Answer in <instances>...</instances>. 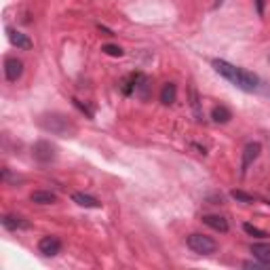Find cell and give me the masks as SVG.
Returning a JSON list of instances; mask_svg holds the SVG:
<instances>
[{
	"mask_svg": "<svg viewBox=\"0 0 270 270\" xmlns=\"http://www.w3.org/2000/svg\"><path fill=\"white\" fill-rule=\"evenodd\" d=\"M211 66L219 76H224L226 81H230L234 87H238L245 93H253L259 85V78L253 72H247V70H243V68H236L232 64H228L226 59H211Z\"/></svg>",
	"mask_w": 270,
	"mask_h": 270,
	"instance_id": "6da1fadb",
	"label": "cell"
},
{
	"mask_svg": "<svg viewBox=\"0 0 270 270\" xmlns=\"http://www.w3.org/2000/svg\"><path fill=\"white\" fill-rule=\"evenodd\" d=\"M38 127L43 129L47 133H53V135H59V137H74L76 135V125L70 121V118L62 112H47V114H41L36 118Z\"/></svg>",
	"mask_w": 270,
	"mask_h": 270,
	"instance_id": "7a4b0ae2",
	"label": "cell"
},
{
	"mask_svg": "<svg viewBox=\"0 0 270 270\" xmlns=\"http://www.w3.org/2000/svg\"><path fill=\"white\" fill-rule=\"evenodd\" d=\"M186 243H188V247L192 249L194 253H198V255H211V253L217 251V243L213 241V238H211V236H205V234H198V232L190 234V236L186 238Z\"/></svg>",
	"mask_w": 270,
	"mask_h": 270,
	"instance_id": "3957f363",
	"label": "cell"
},
{
	"mask_svg": "<svg viewBox=\"0 0 270 270\" xmlns=\"http://www.w3.org/2000/svg\"><path fill=\"white\" fill-rule=\"evenodd\" d=\"M32 156L36 158L38 163H53L55 158H57V148L51 144V142H47V139H41V142H36L32 146Z\"/></svg>",
	"mask_w": 270,
	"mask_h": 270,
	"instance_id": "277c9868",
	"label": "cell"
},
{
	"mask_svg": "<svg viewBox=\"0 0 270 270\" xmlns=\"http://www.w3.org/2000/svg\"><path fill=\"white\" fill-rule=\"evenodd\" d=\"M5 76L9 83H17L24 76V62L17 57H5Z\"/></svg>",
	"mask_w": 270,
	"mask_h": 270,
	"instance_id": "5b68a950",
	"label": "cell"
},
{
	"mask_svg": "<svg viewBox=\"0 0 270 270\" xmlns=\"http://www.w3.org/2000/svg\"><path fill=\"white\" fill-rule=\"evenodd\" d=\"M38 251H41L43 255H47V257H55L59 251H62V241H59L57 236L47 234V236H43L41 241H38Z\"/></svg>",
	"mask_w": 270,
	"mask_h": 270,
	"instance_id": "8992f818",
	"label": "cell"
},
{
	"mask_svg": "<svg viewBox=\"0 0 270 270\" xmlns=\"http://www.w3.org/2000/svg\"><path fill=\"white\" fill-rule=\"evenodd\" d=\"M259 152H262V144H259V142H249L245 146V150H243V163H241V173L243 175L247 173L249 165H251L255 158L259 156Z\"/></svg>",
	"mask_w": 270,
	"mask_h": 270,
	"instance_id": "52a82bcc",
	"label": "cell"
},
{
	"mask_svg": "<svg viewBox=\"0 0 270 270\" xmlns=\"http://www.w3.org/2000/svg\"><path fill=\"white\" fill-rule=\"evenodd\" d=\"M7 36H9V41H11V45L17 47V49H24V51L32 49V41L28 38V34L19 32V30H15V28H9L7 26Z\"/></svg>",
	"mask_w": 270,
	"mask_h": 270,
	"instance_id": "ba28073f",
	"label": "cell"
},
{
	"mask_svg": "<svg viewBox=\"0 0 270 270\" xmlns=\"http://www.w3.org/2000/svg\"><path fill=\"white\" fill-rule=\"evenodd\" d=\"M30 201L36 203V205H55L57 194L49 192V190H34V192L30 194Z\"/></svg>",
	"mask_w": 270,
	"mask_h": 270,
	"instance_id": "9c48e42d",
	"label": "cell"
},
{
	"mask_svg": "<svg viewBox=\"0 0 270 270\" xmlns=\"http://www.w3.org/2000/svg\"><path fill=\"white\" fill-rule=\"evenodd\" d=\"M203 224L213 228L215 232H228V219L222 215H203Z\"/></svg>",
	"mask_w": 270,
	"mask_h": 270,
	"instance_id": "30bf717a",
	"label": "cell"
},
{
	"mask_svg": "<svg viewBox=\"0 0 270 270\" xmlns=\"http://www.w3.org/2000/svg\"><path fill=\"white\" fill-rule=\"evenodd\" d=\"M251 255L262 264H270V245L268 243H253L251 245Z\"/></svg>",
	"mask_w": 270,
	"mask_h": 270,
	"instance_id": "8fae6325",
	"label": "cell"
},
{
	"mask_svg": "<svg viewBox=\"0 0 270 270\" xmlns=\"http://www.w3.org/2000/svg\"><path fill=\"white\" fill-rule=\"evenodd\" d=\"M72 201H74L76 205L85 207V209H99V207H102V203H99L97 198L89 196V194H83V192H74V194H72Z\"/></svg>",
	"mask_w": 270,
	"mask_h": 270,
	"instance_id": "7c38bea8",
	"label": "cell"
},
{
	"mask_svg": "<svg viewBox=\"0 0 270 270\" xmlns=\"http://www.w3.org/2000/svg\"><path fill=\"white\" fill-rule=\"evenodd\" d=\"M3 226L7 230H24V228H30V222H26L22 215H5Z\"/></svg>",
	"mask_w": 270,
	"mask_h": 270,
	"instance_id": "4fadbf2b",
	"label": "cell"
},
{
	"mask_svg": "<svg viewBox=\"0 0 270 270\" xmlns=\"http://www.w3.org/2000/svg\"><path fill=\"white\" fill-rule=\"evenodd\" d=\"M211 118L217 125H226V123H230V118H232V112H230L226 106H215L211 110Z\"/></svg>",
	"mask_w": 270,
	"mask_h": 270,
	"instance_id": "5bb4252c",
	"label": "cell"
},
{
	"mask_svg": "<svg viewBox=\"0 0 270 270\" xmlns=\"http://www.w3.org/2000/svg\"><path fill=\"white\" fill-rule=\"evenodd\" d=\"M175 99H177V87L173 83H167L161 91V102L165 106H171V104H175Z\"/></svg>",
	"mask_w": 270,
	"mask_h": 270,
	"instance_id": "9a60e30c",
	"label": "cell"
},
{
	"mask_svg": "<svg viewBox=\"0 0 270 270\" xmlns=\"http://www.w3.org/2000/svg\"><path fill=\"white\" fill-rule=\"evenodd\" d=\"M190 97H192V110H194V116H196V121L201 123V121H203V108H201V99H198V93H196V89H194V87L190 89Z\"/></svg>",
	"mask_w": 270,
	"mask_h": 270,
	"instance_id": "2e32d148",
	"label": "cell"
},
{
	"mask_svg": "<svg viewBox=\"0 0 270 270\" xmlns=\"http://www.w3.org/2000/svg\"><path fill=\"white\" fill-rule=\"evenodd\" d=\"M243 230H245V232H247L249 236H255V238H266V236H268L262 228H257V226L249 224V222H245V224H243Z\"/></svg>",
	"mask_w": 270,
	"mask_h": 270,
	"instance_id": "e0dca14e",
	"label": "cell"
},
{
	"mask_svg": "<svg viewBox=\"0 0 270 270\" xmlns=\"http://www.w3.org/2000/svg\"><path fill=\"white\" fill-rule=\"evenodd\" d=\"M102 51L106 53V55H110V57H123L125 55V51L118 45H104L102 47Z\"/></svg>",
	"mask_w": 270,
	"mask_h": 270,
	"instance_id": "ac0fdd59",
	"label": "cell"
},
{
	"mask_svg": "<svg viewBox=\"0 0 270 270\" xmlns=\"http://www.w3.org/2000/svg\"><path fill=\"white\" fill-rule=\"evenodd\" d=\"M230 196H232L234 201H238V203H253V196L247 194V192H243V190H232V192H230Z\"/></svg>",
	"mask_w": 270,
	"mask_h": 270,
	"instance_id": "d6986e66",
	"label": "cell"
},
{
	"mask_svg": "<svg viewBox=\"0 0 270 270\" xmlns=\"http://www.w3.org/2000/svg\"><path fill=\"white\" fill-rule=\"evenodd\" d=\"M255 7H257V15H264V7H266V0H255Z\"/></svg>",
	"mask_w": 270,
	"mask_h": 270,
	"instance_id": "ffe728a7",
	"label": "cell"
}]
</instances>
